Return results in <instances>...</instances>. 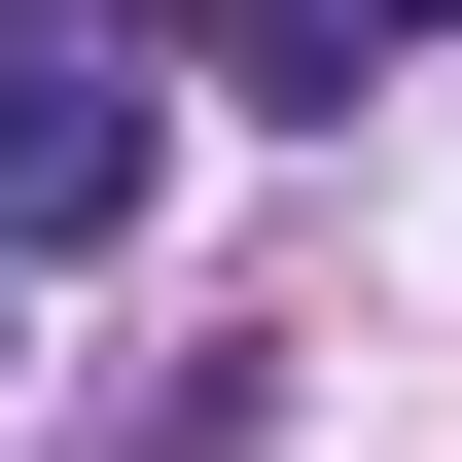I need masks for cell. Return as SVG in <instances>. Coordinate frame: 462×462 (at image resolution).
<instances>
[{"instance_id": "7a4b0ae2", "label": "cell", "mask_w": 462, "mask_h": 462, "mask_svg": "<svg viewBox=\"0 0 462 462\" xmlns=\"http://www.w3.org/2000/svg\"><path fill=\"white\" fill-rule=\"evenodd\" d=\"M462 36V0H214V107H285V143H356L392 71Z\"/></svg>"}, {"instance_id": "6da1fadb", "label": "cell", "mask_w": 462, "mask_h": 462, "mask_svg": "<svg viewBox=\"0 0 462 462\" xmlns=\"http://www.w3.org/2000/svg\"><path fill=\"white\" fill-rule=\"evenodd\" d=\"M143 36H178V0H0V285H36V249H107L143 178H178Z\"/></svg>"}, {"instance_id": "3957f363", "label": "cell", "mask_w": 462, "mask_h": 462, "mask_svg": "<svg viewBox=\"0 0 462 462\" xmlns=\"http://www.w3.org/2000/svg\"><path fill=\"white\" fill-rule=\"evenodd\" d=\"M0 356H36V285H0Z\"/></svg>"}]
</instances>
